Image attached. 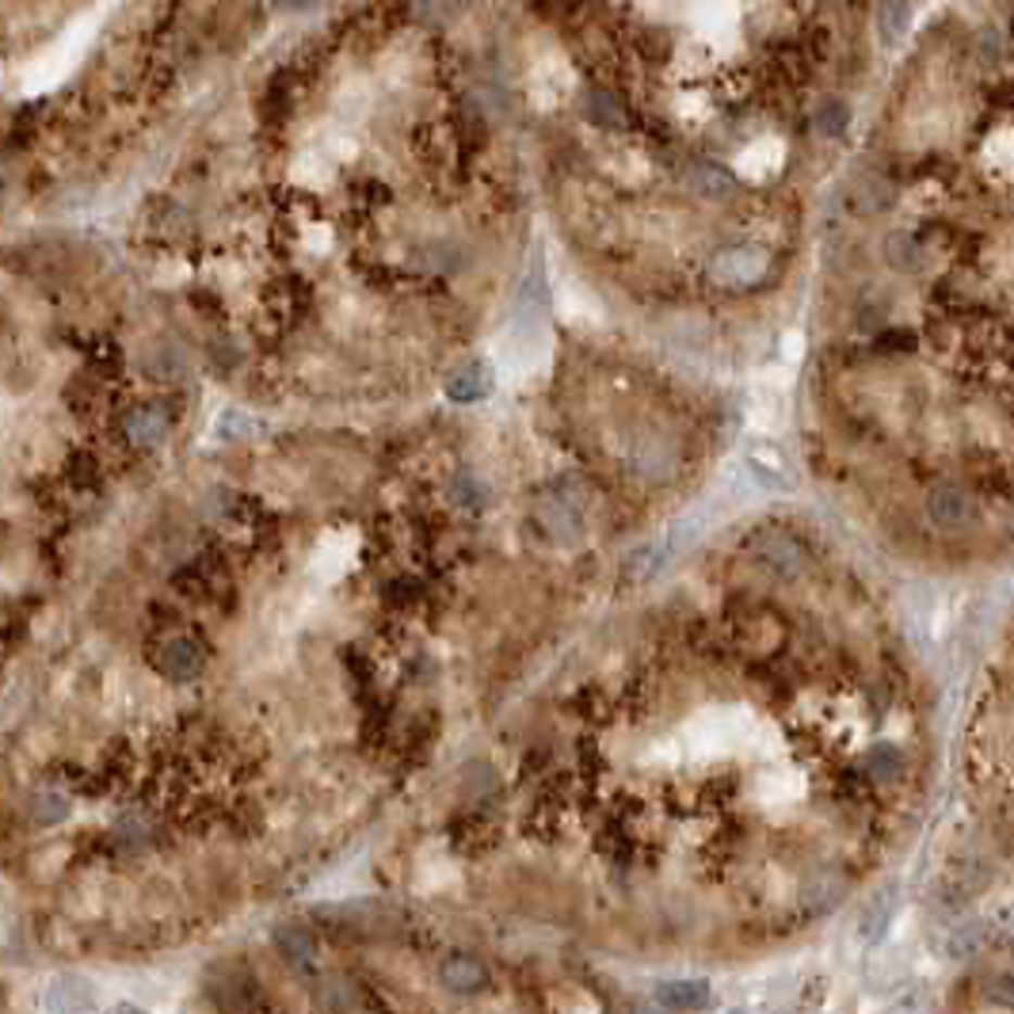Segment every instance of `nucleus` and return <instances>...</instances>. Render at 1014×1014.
I'll return each instance as SVG.
<instances>
[{
    "mask_svg": "<svg viewBox=\"0 0 1014 1014\" xmlns=\"http://www.w3.org/2000/svg\"><path fill=\"white\" fill-rule=\"evenodd\" d=\"M439 980H443V988L454 991V996H473V991H481L484 984H489V968H484V961H477L473 953H446V958L439 961Z\"/></svg>",
    "mask_w": 1014,
    "mask_h": 1014,
    "instance_id": "1",
    "label": "nucleus"
},
{
    "mask_svg": "<svg viewBox=\"0 0 1014 1014\" xmlns=\"http://www.w3.org/2000/svg\"><path fill=\"white\" fill-rule=\"evenodd\" d=\"M763 271H766V256L759 249H748V244L725 249L713 259V279L728 282V287H744V282L763 279Z\"/></svg>",
    "mask_w": 1014,
    "mask_h": 1014,
    "instance_id": "2",
    "label": "nucleus"
},
{
    "mask_svg": "<svg viewBox=\"0 0 1014 1014\" xmlns=\"http://www.w3.org/2000/svg\"><path fill=\"white\" fill-rule=\"evenodd\" d=\"M751 554H756L759 565H766L774 576H794V572L801 569V549H797V542H789L786 534H778V531L756 534Z\"/></svg>",
    "mask_w": 1014,
    "mask_h": 1014,
    "instance_id": "3",
    "label": "nucleus"
},
{
    "mask_svg": "<svg viewBox=\"0 0 1014 1014\" xmlns=\"http://www.w3.org/2000/svg\"><path fill=\"white\" fill-rule=\"evenodd\" d=\"M847 199H851V206L859 214H882L889 211L892 203H897V188H892L885 176L877 173H862L851 180V191H847Z\"/></svg>",
    "mask_w": 1014,
    "mask_h": 1014,
    "instance_id": "4",
    "label": "nucleus"
},
{
    "mask_svg": "<svg viewBox=\"0 0 1014 1014\" xmlns=\"http://www.w3.org/2000/svg\"><path fill=\"white\" fill-rule=\"evenodd\" d=\"M96 996L85 980L77 976H58L47 991V1011L50 1014H92Z\"/></svg>",
    "mask_w": 1014,
    "mask_h": 1014,
    "instance_id": "5",
    "label": "nucleus"
},
{
    "mask_svg": "<svg viewBox=\"0 0 1014 1014\" xmlns=\"http://www.w3.org/2000/svg\"><path fill=\"white\" fill-rule=\"evenodd\" d=\"M656 1003L663 1011H702L710 1003V984L706 980H663L656 988Z\"/></svg>",
    "mask_w": 1014,
    "mask_h": 1014,
    "instance_id": "6",
    "label": "nucleus"
},
{
    "mask_svg": "<svg viewBox=\"0 0 1014 1014\" xmlns=\"http://www.w3.org/2000/svg\"><path fill=\"white\" fill-rule=\"evenodd\" d=\"M927 511L938 527H961L973 516V499L958 489V484H942L927 496Z\"/></svg>",
    "mask_w": 1014,
    "mask_h": 1014,
    "instance_id": "7",
    "label": "nucleus"
},
{
    "mask_svg": "<svg viewBox=\"0 0 1014 1014\" xmlns=\"http://www.w3.org/2000/svg\"><path fill=\"white\" fill-rule=\"evenodd\" d=\"M156 660H161L164 675H173V680H188V675H195V671L203 668V652H199V645L188 637L164 641L161 652H156Z\"/></svg>",
    "mask_w": 1014,
    "mask_h": 1014,
    "instance_id": "8",
    "label": "nucleus"
},
{
    "mask_svg": "<svg viewBox=\"0 0 1014 1014\" xmlns=\"http://www.w3.org/2000/svg\"><path fill=\"white\" fill-rule=\"evenodd\" d=\"M126 435H130L134 446H156L164 435V413H156V408H138V413L130 416V423H126Z\"/></svg>",
    "mask_w": 1014,
    "mask_h": 1014,
    "instance_id": "9",
    "label": "nucleus"
},
{
    "mask_svg": "<svg viewBox=\"0 0 1014 1014\" xmlns=\"http://www.w3.org/2000/svg\"><path fill=\"white\" fill-rule=\"evenodd\" d=\"M446 390H451L454 401H473L489 390V375H484V367H461L446 378Z\"/></svg>",
    "mask_w": 1014,
    "mask_h": 1014,
    "instance_id": "10",
    "label": "nucleus"
},
{
    "mask_svg": "<svg viewBox=\"0 0 1014 1014\" xmlns=\"http://www.w3.org/2000/svg\"><path fill=\"white\" fill-rule=\"evenodd\" d=\"M885 259H889V267H897V271H915V267L923 264L920 241H912V237H904V233H892L889 241H885Z\"/></svg>",
    "mask_w": 1014,
    "mask_h": 1014,
    "instance_id": "11",
    "label": "nucleus"
},
{
    "mask_svg": "<svg viewBox=\"0 0 1014 1014\" xmlns=\"http://www.w3.org/2000/svg\"><path fill=\"white\" fill-rule=\"evenodd\" d=\"M31 812L39 824H54V820H62L69 812V797H62L58 789H39L31 797Z\"/></svg>",
    "mask_w": 1014,
    "mask_h": 1014,
    "instance_id": "12",
    "label": "nucleus"
},
{
    "mask_svg": "<svg viewBox=\"0 0 1014 1014\" xmlns=\"http://www.w3.org/2000/svg\"><path fill=\"white\" fill-rule=\"evenodd\" d=\"M690 176H695V180H690V188L702 191V195H710V199L728 195V191H733V180H728L721 168H695Z\"/></svg>",
    "mask_w": 1014,
    "mask_h": 1014,
    "instance_id": "13",
    "label": "nucleus"
},
{
    "mask_svg": "<svg viewBox=\"0 0 1014 1014\" xmlns=\"http://www.w3.org/2000/svg\"><path fill=\"white\" fill-rule=\"evenodd\" d=\"M816 126H820L824 134H839L842 126H847V107H842V103H827V107L820 111Z\"/></svg>",
    "mask_w": 1014,
    "mask_h": 1014,
    "instance_id": "14",
    "label": "nucleus"
},
{
    "mask_svg": "<svg viewBox=\"0 0 1014 1014\" xmlns=\"http://www.w3.org/2000/svg\"><path fill=\"white\" fill-rule=\"evenodd\" d=\"M885 20H892L889 27H885V42H897V35H904V24H908V9H900V4H889V9H882Z\"/></svg>",
    "mask_w": 1014,
    "mask_h": 1014,
    "instance_id": "15",
    "label": "nucleus"
},
{
    "mask_svg": "<svg viewBox=\"0 0 1014 1014\" xmlns=\"http://www.w3.org/2000/svg\"><path fill=\"white\" fill-rule=\"evenodd\" d=\"M111 1014H141V1011H134V1006H118V1011H111Z\"/></svg>",
    "mask_w": 1014,
    "mask_h": 1014,
    "instance_id": "16",
    "label": "nucleus"
},
{
    "mask_svg": "<svg viewBox=\"0 0 1014 1014\" xmlns=\"http://www.w3.org/2000/svg\"><path fill=\"white\" fill-rule=\"evenodd\" d=\"M648 1014H652V1011H648Z\"/></svg>",
    "mask_w": 1014,
    "mask_h": 1014,
    "instance_id": "17",
    "label": "nucleus"
}]
</instances>
